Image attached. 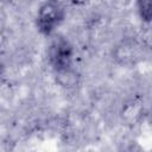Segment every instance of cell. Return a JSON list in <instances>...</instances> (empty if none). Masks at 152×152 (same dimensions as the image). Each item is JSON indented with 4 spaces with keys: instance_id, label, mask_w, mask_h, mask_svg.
<instances>
[{
    "instance_id": "3",
    "label": "cell",
    "mask_w": 152,
    "mask_h": 152,
    "mask_svg": "<svg viewBox=\"0 0 152 152\" xmlns=\"http://www.w3.org/2000/svg\"><path fill=\"white\" fill-rule=\"evenodd\" d=\"M140 46L135 43H122L120 46L116 48L114 52V57L118 62L121 64H128V63H134L139 57H140Z\"/></svg>"
},
{
    "instance_id": "7",
    "label": "cell",
    "mask_w": 152,
    "mask_h": 152,
    "mask_svg": "<svg viewBox=\"0 0 152 152\" xmlns=\"http://www.w3.org/2000/svg\"><path fill=\"white\" fill-rule=\"evenodd\" d=\"M4 43H5V34H4V31L0 28V50L4 46Z\"/></svg>"
},
{
    "instance_id": "4",
    "label": "cell",
    "mask_w": 152,
    "mask_h": 152,
    "mask_svg": "<svg viewBox=\"0 0 152 152\" xmlns=\"http://www.w3.org/2000/svg\"><path fill=\"white\" fill-rule=\"evenodd\" d=\"M141 110H142V102L135 99V100H131L129 102L125 103V106L122 107L121 115L125 121L134 122L140 116Z\"/></svg>"
},
{
    "instance_id": "6",
    "label": "cell",
    "mask_w": 152,
    "mask_h": 152,
    "mask_svg": "<svg viewBox=\"0 0 152 152\" xmlns=\"http://www.w3.org/2000/svg\"><path fill=\"white\" fill-rule=\"evenodd\" d=\"M75 6H86L90 2V0H69Z\"/></svg>"
},
{
    "instance_id": "2",
    "label": "cell",
    "mask_w": 152,
    "mask_h": 152,
    "mask_svg": "<svg viewBox=\"0 0 152 152\" xmlns=\"http://www.w3.org/2000/svg\"><path fill=\"white\" fill-rule=\"evenodd\" d=\"M72 48L66 40L59 38L52 43L50 49V62L55 71L72 68Z\"/></svg>"
},
{
    "instance_id": "8",
    "label": "cell",
    "mask_w": 152,
    "mask_h": 152,
    "mask_svg": "<svg viewBox=\"0 0 152 152\" xmlns=\"http://www.w3.org/2000/svg\"><path fill=\"white\" fill-rule=\"evenodd\" d=\"M0 75H1V64H0Z\"/></svg>"
},
{
    "instance_id": "5",
    "label": "cell",
    "mask_w": 152,
    "mask_h": 152,
    "mask_svg": "<svg viewBox=\"0 0 152 152\" xmlns=\"http://www.w3.org/2000/svg\"><path fill=\"white\" fill-rule=\"evenodd\" d=\"M137 11L140 19L150 24L152 18V0H137Z\"/></svg>"
},
{
    "instance_id": "1",
    "label": "cell",
    "mask_w": 152,
    "mask_h": 152,
    "mask_svg": "<svg viewBox=\"0 0 152 152\" xmlns=\"http://www.w3.org/2000/svg\"><path fill=\"white\" fill-rule=\"evenodd\" d=\"M64 17L65 10L58 0H46L37 12V28L40 33L50 36L63 23Z\"/></svg>"
},
{
    "instance_id": "9",
    "label": "cell",
    "mask_w": 152,
    "mask_h": 152,
    "mask_svg": "<svg viewBox=\"0 0 152 152\" xmlns=\"http://www.w3.org/2000/svg\"><path fill=\"white\" fill-rule=\"evenodd\" d=\"M5 1H13V0H5Z\"/></svg>"
}]
</instances>
